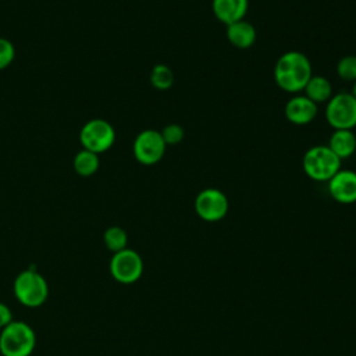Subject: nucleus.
Masks as SVG:
<instances>
[{"label":"nucleus","mask_w":356,"mask_h":356,"mask_svg":"<svg viewBox=\"0 0 356 356\" xmlns=\"http://www.w3.org/2000/svg\"><path fill=\"white\" fill-rule=\"evenodd\" d=\"M165 142L156 129H143L134 140L132 152L138 163L143 165H153L161 161L165 153Z\"/></svg>","instance_id":"obj_9"},{"label":"nucleus","mask_w":356,"mask_h":356,"mask_svg":"<svg viewBox=\"0 0 356 356\" xmlns=\"http://www.w3.org/2000/svg\"><path fill=\"white\" fill-rule=\"evenodd\" d=\"M248 8L249 0H211L214 17L225 25L245 19Z\"/></svg>","instance_id":"obj_12"},{"label":"nucleus","mask_w":356,"mask_h":356,"mask_svg":"<svg viewBox=\"0 0 356 356\" xmlns=\"http://www.w3.org/2000/svg\"><path fill=\"white\" fill-rule=\"evenodd\" d=\"M13 291L15 299L26 307H39L49 296L46 278L33 268H26L15 277Z\"/></svg>","instance_id":"obj_4"},{"label":"nucleus","mask_w":356,"mask_h":356,"mask_svg":"<svg viewBox=\"0 0 356 356\" xmlns=\"http://www.w3.org/2000/svg\"><path fill=\"white\" fill-rule=\"evenodd\" d=\"M328 192L331 197L342 204L356 202V171L339 170L328 181Z\"/></svg>","instance_id":"obj_10"},{"label":"nucleus","mask_w":356,"mask_h":356,"mask_svg":"<svg viewBox=\"0 0 356 356\" xmlns=\"http://www.w3.org/2000/svg\"><path fill=\"white\" fill-rule=\"evenodd\" d=\"M13 312L4 302H0V330L7 327L13 321Z\"/></svg>","instance_id":"obj_22"},{"label":"nucleus","mask_w":356,"mask_h":356,"mask_svg":"<svg viewBox=\"0 0 356 356\" xmlns=\"http://www.w3.org/2000/svg\"><path fill=\"white\" fill-rule=\"evenodd\" d=\"M317 104L305 95H293L284 107L286 120L295 125L310 124L317 117Z\"/></svg>","instance_id":"obj_11"},{"label":"nucleus","mask_w":356,"mask_h":356,"mask_svg":"<svg viewBox=\"0 0 356 356\" xmlns=\"http://www.w3.org/2000/svg\"><path fill=\"white\" fill-rule=\"evenodd\" d=\"M35 346V330L25 321L13 320L0 332V353L3 356H31Z\"/></svg>","instance_id":"obj_2"},{"label":"nucleus","mask_w":356,"mask_h":356,"mask_svg":"<svg viewBox=\"0 0 356 356\" xmlns=\"http://www.w3.org/2000/svg\"><path fill=\"white\" fill-rule=\"evenodd\" d=\"M274 81L280 89L298 95L303 92L306 83L313 75L309 57L299 50L282 53L274 65Z\"/></svg>","instance_id":"obj_1"},{"label":"nucleus","mask_w":356,"mask_h":356,"mask_svg":"<svg viewBox=\"0 0 356 356\" xmlns=\"http://www.w3.org/2000/svg\"><path fill=\"white\" fill-rule=\"evenodd\" d=\"M225 35L228 42L236 49H249L254 44L257 38L256 28L246 19H239L227 25Z\"/></svg>","instance_id":"obj_13"},{"label":"nucleus","mask_w":356,"mask_h":356,"mask_svg":"<svg viewBox=\"0 0 356 356\" xmlns=\"http://www.w3.org/2000/svg\"><path fill=\"white\" fill-rule=\"evenodd\" d=\"M15 57V49L14 44L6 39V38H0V70L7 68Z\"/></svg>","instance_id":"obj_21"},{"label":"nucleus","mask_w":356,"mask_h":356,"mask_svg":"<svg viewBox=\"0 0 356 356\" xmlns=\"http://www.w3.org/2000/svg\"><path fill=\"white\" fill-rule=\"evenodd\" d=\"M103 242H104L106 248L110 252L117 253V252H120V250L127 248V245H128V235H127L124 228H121L118 225H113V227H108L104 231Z\"/></svg>","instance_id":"obj_17"},{"label":"nucleus","mask_w":356,"mask_h":356,"mask_svg":"<svg viewBox=\"0 0 356 356\" xmlns=\"http://www.w3.org/2000/svg\"><path fill=\"white\" fill-rule=\"evenodd\" d=\"M110 274L120 284H134L143 274V260L140 254L129 248L113 253L110 260Z\"/></svg>","instance_id":"obj_7"},{"label":"nucleus","mask_w":356,"mask_h":356,"mask_svg":"<svg viewBox=\"0 0 356 356\" xmlns=\"http://www.w3.org/2000/svg\"><path fill=\"white\" fill-rule=\"evenodd\" d=\"M350 93H352V95L356 97V81L353 82V86H352V92H350Z\"/></svg>","instance_id":"obj_23"},{"label":"nucleus","mask_w":356,"mask_h":356,"mask_svg":"<svg viewBox=\"0 0 356 356\" xmlns=\"http://www.w3.org/2000/svg\"><path fill=\"white\" fill-rule=\"evenodd\" d=\"M327 146L341 160L346 159L356 150V135L352 129H334Z\"/></svg>","instance_id":"obj_14"},{"label":"nucleus","mask_w":356,"mask_h":356,"mask_svg":"<svg viewBox=\"0 0 356 356\" xmlns=\"http://www.w3.org/2000/svg\"><path fill=\"white\" fill-rule=\"evenodd\" d=\"M302 167L310 179L328 182L341 170V159L327 145H316L303 154Z\"/></svg>","instance_id":"obj_3"},{"label":"nucleus","mask_w":356,"mask_h":356,"mask_svg":"<svg viewBox=\"0 0 356 356\" xmlns=\"http://www.w3.org/2000/svg\"><path fill=\"white\" fill-rule=\"evenodd\" d=\"M337 74L341 79L346 82H355L356 81V56L348 54L339 58L337 63Z\"/></svg>","instance_id":"obj_19"},{"label":"nucleus","mask_w":356,"mask_h":356,"mask_svg":"<svg viewBox=\"0 0 356 356\" xmlns=\"http://www.w3.org/2000/svg\"><path fill=\"white\" fill-rule=\"evenodd\" d=\"M303 92V95L316 104L327 103L332 96V85L330 79L323 75H312Z\"/></svg>","instance_id":"obj_15"},{"label":"nucleus","mask_w":356,"mask_h":356,"mask_svg":"<svg viewBox=\"0 0 356 356\" xmlns=\"http://www.w3.org/2000/svg\"><path fill=\"white\" fill-rule=\"evenodd\" d=\"M165 145H178L184 139V128L179 124H168L160 131Z\"/></svg>","instance_id":"obj_20"},{"label":"nucleus","mask_w":356,"mask_h":356,"mask_svg":"<svg viewBox=\"0 0 356 356\" xmlns=\"http://www.w3.org/2000/svg\"><path fill=\"white\" fill-rule=\"evenodd\" d=\"M150 83L159 90H167L174 85V72L165 64H156L150 71Z\"/></svg>","instance_id":"obj_18"},{"label":"nucleus","mask_w":356,"mask_h":356,"mask_svg":"<svg viewBox=\"0 0 356 356\" xmlns=\"http://www.w3.org/2000/svg\"><path fill=\"white\" fill-rule=\"evenodd\" d=\"M72 164H74V170L78 175L90 177L99 170V165H100L99 154H96L90 150L82 149L81 152H78L75 154Z\"/></svg>","instance_id":"obj_16"},{"label":"nucleus","mask_w":356,"mask_h":356,"mask_svg":"<svg viewBox=\"0 0 356 356\" xmlns=\"http://www.w3.org/2000/svg\"><path fill=\"white\" fill-rule=\"evenodd\" d=\"M325 120L332 129L356 127V97L350 92L332 95L325 104Z\"/></svg>","instance_id":"obj_5"},{"label":"nucleus","mask_w":356,"mask_h":356,"mask_svg":"<svg viewBox=\"0 0 356 356\" xmlns=\"http://www.w3.org/2000/svg\"><path fill=\"white\" fill-rule=\"evenodd\" d=\"M229 209L227 195L217 188H206L195 197V211L206 222L222 220Z\"/></svg>","instance_id":"obj_8"},{"label":"nucleus","mask_w":356,"mask_h":356,"mask_svg":"<svg viewBox=\"0 0 356 356\" xmlns=\"http://www.w3.org/2000/svg\"><path fill=\"white\" fill-rule=\"evenodd\" d=\"M79 140L85 150H90L96 154L104 153L114 145L115 131L108 121L93 118L81 128Z\"/></svg>","instance_id":"obj_6"}]
</instances>
